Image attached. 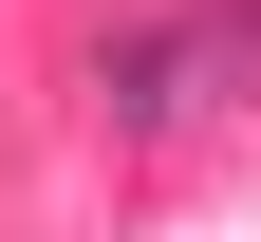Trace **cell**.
<instances>
[{"instance_id": "cell-2", "label": "cell", "mask_w": 261, "mask_h": 242, "mask_svg": "<svg viewBox=\"0 0 261 242\" xmlns=\"http://www.w3.org/2000/svg\"><path fill=\"white\" fill-rule=\"evenodd\" d=\"M205 19H224V56H243V75H261V0H205Z\"/></svg>"}, {"instance_id": "cell-1", "label": "cell", "mask_w": 261, "mask_h": 242, "mask_svg": "<svg viewBox=\"0 0 261 242\" xmlns=\"http://www.w3.org/2000/svg\"><path fill=\"white\" fill-rule=\"evenodd\" d=\"M93 93H112V130H187V112L243 93V56H224V19L187 0V19H112V38H93Z\"/></svg>"}]
</instances>
